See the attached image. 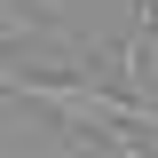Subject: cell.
I'll return each mask as SVG.
<instances>
[{
  "label": "cell",
  "mask_w": 158,
  "mask_h": 158,
  "mask_svg": "<svg viewBox=\"0 0 158 158\" xmlns=\"http://www.w3.org/2000/svg\"><path fill=\"white\" fill-rule=\"evenodd\" d=\"M0 87L40 103L48 118H63L79 135H95V142H118V150H127V135H158V103H135L127 87H103V79H24V71H8Z\"/></svg>",
  "instance_id": "cell-1"
},
{
  "label": "cell",
  "mask_w": 158,
  "mask_h": 158,
  "mask_svg": "<svg viewBox=\"0 0 158 158\" xmlns=\"http://www.w3.org/2000/svg\"><path fill=\"white\" fill-rule=\"evenodd\" d=\"M48 24H56V8H40V0H0V56L24 48V40H40Z\"/></svg>",
  "instance_id": "cell-2"
},
{
  "label": "cell",
  "mask_w": 158,
  "mask_h": 158,
  "mask_svg": "<svg viewBox=\"0 0 158 158\" xmlns=\"http://www.w3.org/2000/svg\"><path fill=\"white\" fill-rule=\"evenodd\" d=\"M142 24H158V0H142Z\"/></svg>",
  "instance_id": "cell-3"
}]
</instances>
